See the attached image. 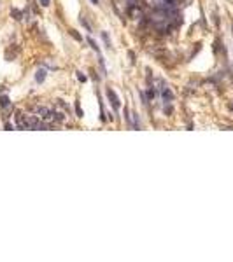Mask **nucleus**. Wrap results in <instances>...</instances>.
<instances>
[{
    "instance_id": "nucleus-6",
    "label": "nucleus",
    "mask_w": 233,
    "mask_h": 262,
    "mask_svg": "<svg viewBox=\"0 0 233 262\" xmlns=\"http://www.w3.org/2000/svg\"><path fill=\"white\" fill-rule=\"evenodd\" d=\"M88 42H90V44H91V47H93V49H95V51H97V52H98V51H100V49H98V46H97V44H95V40H91V39H88Z\"/></svg>"
},
{
    "instance_id": "nucleus-7",
    "label": "nucleus",
    "mask_w": 233,
    "mask_h": 262,
    "mask_svg": "<svg viewBox=\"0 0 233 262\" xmlns=\"http://www.w3.org/2000/svg\"><path fill=\"white\" fill-rule=\"evenodd\" d=\"M77 79H79V81H82V82H84V81H86V75H84L82 72H77Z\"/></svg>"
},
{
    "instance_id": "nucleus-3",
    "label": "nucleus",
    "mask_w": 233,
    "mask_h": 262,
    "mask_svg": "<svg viewBox=\"0 0 233 262\" xmlns=\"http://www.w3.org/2000/svg\"><path fill=\"white\" fill-rule=\"evenodd\" d=\"M44 79H46V70H44V68L37 70V73H35V81H37V82H42Z\"/></svg>"
},
{
    "instance_id": "nucleus-10",
    "label": "nucleus",
    "mask_w": 233,
    "mask_h": 262,
    "mask_svg": "<svg viewBox=\"0 0 233 262\" xmlns=\"http://www.w3.org/2000/svg\"><path fill=\"white\" fill-rule=\"evenodd\" d=\"M91 2H93V4H98V0H91Z\"/></svg>"
},
{
    "instance_id": "nucleus-5",
    "label": "nucleus",
    "mask_w": 233,
    "mask_h": 262,
    "mask_svg": "<svg viewBox=\"0 0 233 262\" xmlns=\"http://www.w3.org/2000/svg\"><path fill=\"white\" fill-rule=\"evenodd\" d=\"M69 31H70V35H72V37H74V39H75V40H82L81 37H79V35L75 33V30H69Z\"/></svg>"
},
{
    "instance_id": "nucleus-9",
    "label": "nucleus",
    "mask_w": 233,
    "mask_h": 262,
    "mask_svg": "<svg viewBox=\"0 0 233 262\" xmlns=\"http://www.w3.org/2000/svg\"><path fill=\"white\" fill-rule=\"evenodd\" d=\"M147 96H149V100H152V98H154V91H152V88L149 89V93H147Z\"/></svg>"
},
{
    "instance_id": "nucleus-1",
    "label": "nucleus",
    "mask_w": 233,
    "mask_h": 262,
    "mask_svg": "<svg viewBox=\"0 0 233 262\" xmlns=\"http://www.w3.org/2000/svg\"><path fill=\"white\" fill-rule=\"evenodd\" d=\"M107 98H109V101H111L112 109H114V110H119L121 103H119V98H118V94H116V93H114L112 89H107Z\"/></svg>"
},
{
    "instance_id": "nucleus-4",
    "label": "nucleus",
    "mask_w": 233,
    "mask_h": 262,
    "mask_svg": "<svg viewBox=\"0 0 233 262\" xmlns=\"http://www.w3.org/2000/svg\"><path fill=\"white\" fill-rule=\"evenodd\" d=\"M0 105H2V109H7V107H9V98H7L5 94L0 98Z\"/></svg>"
},
{
    "instance_id": "nucleus-2",
    "label": "nucleus",
    "mask_w": 233,
    "mask_h": 262,
    "mask_svg": "<svg viewBox=\"0 0 233 262\" xmlns=\"http://www.w3.org/2000/svg\"><path fill=\"white\" fill-rule=\"evenodd\" d=\"M161 96H163V100H165V101H172V100H173V94H172V91L168 89L167 86H165V88H163V89H161Z\"/></svg>"
},
{
    "instance_id": "nucleus-8",
    "label": "nucleus",
    "mask_w": 233,
    "mask_h": 262,
    "mask_svg": "<svg viewBox=\"0 0 233 262\" xmlns=\"http://www.w3.org/2000/svg\"><path fill=\"white\" fill-rule=\"evenodd\" d=\"M41 5L42 7H49V0H41Z\"/></svg>"
}]
</instances>
